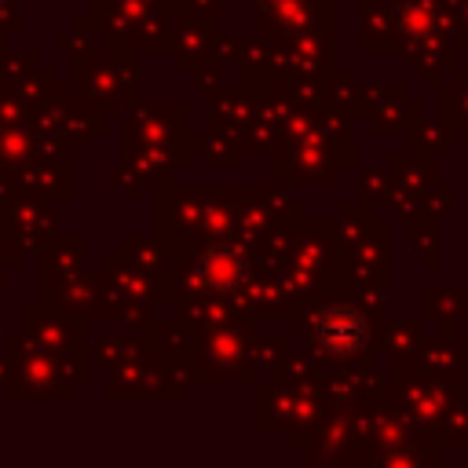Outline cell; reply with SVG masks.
Here are the masks:
<instances>
[{
	"instance_id": "1",
	"label": "cell",
	"mask_w": 468,
	"mask_h": 468,
	"mask_svg": "<svg viewBox=\"0 0 468 468\" xmlns=\"http://www.w3.org/2000/svg\"><path fill=\"white\" fill-rule=\"evenodd\" d=\"M314 329H318V340H322L329 351H340V355L362 347V340H366V322H362V314L351 311V307H325V311L318 314Z\"/></svg>"
}]
</instances>
